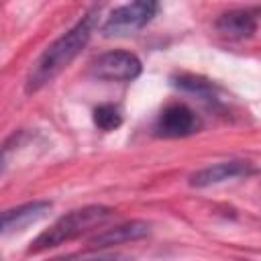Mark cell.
Masks as SVG:
<instances>
[{"mask_svg":"<svg viewBox=\"0 0 261 261\" xmlns=\"http://www.w3.org/2000/svg\"><path fill=\"white\" fill-rule=\"evenodd\" d=\"M96 27H98V10H90L67 33L55 39L31 67L24 82V92L35 94L47 84H51L82 53V49L92 39Z\"/></svg>","mask_w":261,"mask_h":261,"instance_id":"1","label":"cell"},{"mask_svg":"<svg viewBox=\"0 0 261 261\" xmlns=\"http://www.w3.org/2000/svg\"><path fill=\"white\" fill-rule=\"evenodd\" d=\"M112 208L102 206V204H90V206H82L75 208L63 216H59L47 230H43L33 243L29 253H41L47 249H55L63 243H69L77 237H82L84 232L92 230L94 226H100L102 222H106L112 216Z\"/></svg>","mask_w":261,"mask_h":261,"instance_id":"2","label":"cell"},{"mask_svg":"<svg viewBox=\"0 0 261 261\" xmlns=\"http://www.w3.org/2000/svg\"><path fill=\"white\" fill-rule=\"evenodd\" d=\"M159 10V0H133L130 4L114 8L102 24L104 37H122L147 27Z\"/></svg>","mask_w":261,"mask_h":261,"instance_id":"3","label":"cell"},{"mask_svg":"<svg viewBox=\"0 0 261 261\" xmlns=\"http://www.w3.org/2000/svg\"><path fill=\"white\" fill-rule=\"evenodd\" d=\"M141 59L135 53L122 49L106 51L98 55L90 65V73L104 82H133L141 75Z\"/></svg>","mask_w":261,"mask_h":261,"instance_id":"4","label":"cell"},{"mask_svg":"<svg viewBox=\"0 0 261 261\" xmlns=\"http://www.w3.org/2000/svg\"><path fill=\"white\" fill-rule=\"evenodd\" d=\"M202 128V120L200 116L188 106V104H181V102H173V104H167L157 120H155V135L157 137H163V139H181V137H190L194 133H198Z\"/></svg>","mask_w":261,"mask_h":261,"instance_id":"5","label":"cell"},{"mask_svg":"<svg viewBox=\"0 0 261 261\" xmlns=\"http://www.w3.org/2000/svg\"><path fill=\"white\" fill-rule=\"evenodd\" d=\"M257 173V167L247 161V159H230V161H220L214 165H208L196 173L190 175V186L192 188H208V186H216L228 179H237V177H249Z\"/></svg>","mask_w":261,"mask_h":261,"instance_id":"6","label":"cell"},{"mask_svg":"<svg viewBox=\"0 0 261 261\" xmlns=\"http://www.w3.org/2000/svg\"><path fill=\"white\" fill-rule=\"evenodd\" d=\"M151 232V224L145 220H130V222H122L116 224L112 228H106L102 232H98L96 237H92L88 241L90 249H108V247H118L124 243H133L139 239H145Z\"/></svg>","mask_w":261,"mask_h":261,"instance_id":"7","label":"cell"},{"mask_svg":"<svg viewBox=\"0 0 261 261\" xmlns=\"http://www.w3.org/2000/svg\"><path fill=\"white\" fill-rule=\"evenodd\" d=\"M51 206L53 204L49 200H35V202H27V204H20L16 208L4 210V214H2V234L18 232V230H24L29 224L39 222L41 218L47 216Z\"/></svg>","mask_w":261,"mask_h":261,"instance_id":"8","label":"cell"},{"mask_svg":"<svg viewBox=\"0 0 261 261\" xmlns=\"http://www.w3.org/2000/svg\"><path fill=\"white\" fill-rule=\"evenodd\" d=\"M214 27L222 37L241 41V39H249L255 35L257 18L249 10H228L216 18Z\"/></svg>","mask_w":261,"mask_h":261,"instance_id":"9","label":"cell"},{"mask_svg":"<svg viewBox=\"0 0 261 261\" xmlns=\"http://www.w3.org/2000/svg\"><path fill=\"white\" fill-rule=\"evenodd\" d=\"M171 84L181 90V92H188V94H194L198 96L200 100L204 102H218V88L202 77V75H196V73H177L171 77Z\"/></svg>","mask_w":261,"mask_h":261,"instance_id":"10","label":"cell"},{"mask_svg":"<svg viewBox=\"0 0 261 261\" xmlns=\"http://www.w3.org/2000/svg\"><path fill=\"white\" fill-rule=\"evenodd\" d=\"M92 118H94V124L100 130H116L122 124L120 108L114 106V104H100V106H96L94 112H92Z\"/></svg>","mask_w":261,"mask_h":261,"instance_id":"11","label":"cell"}]
</instances>
